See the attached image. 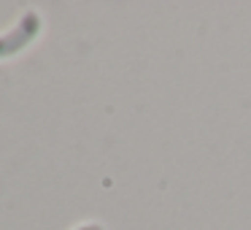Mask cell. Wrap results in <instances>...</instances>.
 <instances>
[{"mask_svg":"<svg viewBox=\"0 0 251 230\" xmlns=\"http://www.w3.org/2000/svg\"><path fill=\"white\" fill-rule=\"evenodd\" d=\"M38 30H41V17L33 11H27L17 28L8 30L6 35H0V60H6V57L17 55L19 49H25V46L38 35Z\"/></svg>","mask_w":251,"mask_h":230,"instance_id":"1","label":"cell"},{"mask_svg":"<svg viewBox=\"0 0 251 230\" xmlns=\"http://www.w3.org/2000/svg\"><path fill=\"white\" fill-rule=\"evenodd\" d=\"M78 230H103V228H100V225H81Z\"/></svg>","mask_w":251,"mask_h":230,"instance_id":"2","label":"cell"}]
</instances>
